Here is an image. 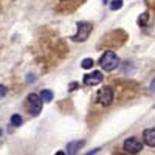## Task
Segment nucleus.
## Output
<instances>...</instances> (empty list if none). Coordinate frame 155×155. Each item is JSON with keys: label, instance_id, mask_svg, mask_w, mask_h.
I'll return each mask as SVG.
<instances>
[{"label": "nucleus", "instance_id": "nucleus-1", "mask_svg": "<svg viewBox=\"0 0 155 155\" xmlns=\"http://www.w3.org/2000/svg\"><path fill=\"white\" fill-rule=\"evenodd\" d=\"M99 65L104 68V71H113L120 65V59L113 51H104L102 56L99 58Z\"/></svg>", "mask_w": 155, "mask_h": 155}, {"label": "nucleus", "instance_id": "nucleus-2", "mask_svg": "<svg viewBox=\"0 0 155 155\" xmlns=\"http://www.w3.org/2000/svg\"><path fill=\"white\" fill-rule=\"evenodd\" d=\"M90 34H92V23L79 22L78 23V33L74 36H71V41L73 42H85Z\"/></svg>", "mask_w": 155, "mask_h": 155}, {"label": "nucleus", "instance_id": "nucleus-3", "mask_svg": "<svg viewBox=\"0 0 155 155\" xmlns=\"http://www.w3.org/2000/svg\"><path fill=\"white\" fill-rule=\"evenodd\" d=\"M42 102H44V101L41 99V96L31 93V95L27 98V109H28L30 115L37 116L39 113H41V112H42Z\"/></svg>", "mask_w": 155, "mask_h": 155}, {"label": "nucleus", "instance_id": "nucleus-4", "mask_svg": "<svg viewBox=\"0 0 155 155\" xmlns=\"http://www.w3.org/2000/svg\"><path fill=\"white\" fill-rule=\"evenodd\" d=\"M96 99H98V102H99L101 106H104V107L110 106L112 101H113V88L112 87H107V85L102 87L99 92H98Z\"/></svg>", "mask_w": 155, "mask_h": 155}, {"label": "nucleus", "instance_id": "nucleus-5", "mask_svg": "<svg viewBox=\"0 0 155 155\" xmlns=\"http://www.w3.org/2000/svg\"><path fill=\"white\" fill-rule=\"evenodd\" d=\"M123 147H124V150L129 152V153H138L141 149H143V143H141L140 140L130 137V138H127V140L124 141Z\"/></svg>", "mask_w": 155, "mask_h": 155}, {"label": "nucleus", "instance_id": "nucleus-6", "mask_svg": "<svg viewBox=\"0 0 155 155\" xmlns=\"http://www.w3.org/2000/svg\"><path fill=\"white\" fill-rule=\"evenodd\" d=\"M102 79H104V74L96 70V71H92L90 74H85V76H84V84H85V85H96V84H99Z\"/></svg>", "mask_w": 155, "mask_h": 155}, {"label": "nucleus", "instance_id": "nucleus-7", "mask_svg": "<svg viewBox=\"0 0 155 155\" xmlns=\"http://www.w3.org/2000/svg\"><path fill=\"white\" fill-rule=\"evenodd\" d=\"M85 144L84 140H79V141H70V143L67 144V153L68 155H76L78 152H79Z\"/></svg>", "mask_w": 155, "mask_h": 155}, {"label": "nucleus", "instance_id": "nucleus-8", "mask_svg": "<svg viewBox=\"0 0 155 155\" xmlns=\"http://www.w3.org/2000/svg\"><path fill=\"white\" fill-rule=\"evenodd\" d=\"M143 141L149 147H155V129H146L143 132Z\"/></svg>", "mask_w": 155, "mask_h": 155}, {"label": "nucleus", "instance_id": "nucleus-9", "mask_svg": "<svg viewBox=\"0 0 155 155\" xmlns=\"http://www.w3.org/2000/svg\"><path fill=\"white\" fill-rule=\"evenodd\" d=\"M41 99L44 102H50L53 99V92H50V90H42L41 92Z\"/></svg>", "mask_w": 155, "mask_h": 155}, {"label": "nucleus", "instance_id": "nucleus-10", "mask_svg": "<svg viewBox=\"0 0 155 155\" xmlns=\"http://www.w3.org/2000/svg\"><path fill=\"white\" fill-rule=\"evenodd\" d=\"M93 64H95V62H93L92 58H85V59L81 62V67H82L84 70H90V68L93 67Z\"/></svg>", "mask_w": 155, "mask_h": 155}, {"label": "nucleus", "instance_id": "nucleus-11", "mask_svg": "<svg viewBox=\"0 0 155 155\" xmlns=\"http://www.w3.org/2000/svg\"><path fill=\"white\" fill-rule=\"evenodd\" d=\"M11 124L14 126V127L20 126V124H22V116H20V115H12V116H11Z\"/></svg>", "mask_w": 155, "mask_h": 155}, {"label": "nucleus", "instance_id": "nucleus-12", "mask_svg": "<svg viewBox=\"0 0 155 155\" xmlns=\"http://www.w3.org/2000/svg\"><path fill=\"white\" fill-rule=\"evenodd\" d=\"M121 6H123V0H112V2H110V9L112 11L120 9Z\"/></svg>", "mask_w": 155, "mask_h": 155}, {"label": "nucleus", "instance_id": "nucleus-13", "mask_svg": "<svg viewBox=\"0 0 155 155\" xmlns=\"http://www.w3.org/2000/svg\"><path fill=\"white\" fill-rule=\"evenodd\" d=\"M147 20H149V14L147 12H143V14L140 16V19H138V25H146Z\"/></svg>", "mask_w": 155, "mask_h": 155}, {"label": "nucleus", "instance_id": "nucleus-14", "mask_svg": "<svg viewBox=\"0 0 155 155\" xmlns=\"http://www.w3.org/2000/svg\"><path fill=\"white\" fill-rule=\"evenodd\" d=\"M6 92H8V90H6V87H5V85H2V84H0V99H2V98H5Z\"/></svg>", "mask_w": 155, "mask_h": 155}, {"label": "nucleus", "instance_id": "nucleus-15", "mask_svg": "<svg viewBox=\"0 0 155 155\" xmlns=\"http://www.w3.org/2000/svg\"><path fill=\"white\" fill-rule=\"evenodd\" d=\"M99 149H101V147H95V149H92V150H90V152H87L85 155H95L96 152H99Z\"/></svg>", "mask_w": 155, "mask_h": 155}, {"label": "nucleus", "instance_id": "nucleus-16", "mask_svg": "<svg viewBox=\"0 0 155 155\" xmlns=\"http://www.w3.org/2000/svg\"><path fill=\"white\" fill-rule=\"evenodd\" d=\"M149 88H150V92H155V79L150 82V85H149Z\"/></svg>", "mask_w": 155, "mask_h": 155}, {"label": "nucleus", "instance_id": "nucleus-17", "mask_svg": "<svg viewBox=\"0 0 155 155\" xmlns=\"http://www.w3.org/2000/svg\"><path fill=\"white\" fill-rule=\"evenodd\" d=\"M54 155H67V153H65V152H64V150H59V152H56Z\"/></svg>", "mask_w": 155, "mask_h": 155}, {"label": "nucleus", "instance_id": "nucleus-18", "mask_svg": "<svg viewBox=\"0 0 155 155\" xmlns=\"http://www.w3.org/2000/svg\"><path fill=\"white\" fill-rule=\"evenodd\" d=\"M102 2H104V3H107V2H109V0H102Z\"/></svg>", "mask_w": 155, "mask_h": 155}, {"label": "nucleus", "instance_id": "nucleus-19", "mask_svg": "<svg viewBox=\"0 0 155 155\" xmlns=\"http://www.w3.org/2000/svg\"><path fill=\"white\" fill-rule=\"evenodd\" d=\"M0 135H2V129H0Z\"/></svg>", "mask_w": 155, "mask_h": 155}, {"label": "nucleus", "instance_id": "nucleus-20", "mask_svg": "<svg viewBox=\"0 0 155 155\" xmlns=\"http://www.w3.org/2000/svg\"><path fill=\"white\" fill-rule=\"evenodd\" d=\"M153 109H155V104H153Z\"/></svg>", "mask_w": 155, "mask_h": 155}]
</instances>
